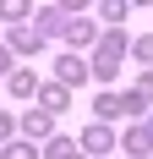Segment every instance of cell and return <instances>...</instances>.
Segmentation results:
<instances>
[{
  "mask_svg": "<svg viewBox=\"0 0 153 159\" xmlns=\"http://www.w3.org/2000/svg\"><path fill=\"white\" fill-rule=\"evenodd\" d=\"M60 77H66V82H82V77H88V66L76 61V55H66V61H60Z\"/></svg>",
  "mask_w": 153,
  "mask_h": 159,
  "instance_id": "cell-1",
  "label": "cell"
},
{
  "mask_svg": "<svg viewBox=\"0 0 153 159\" xmlns=\"http://www.w3.org/2000/svg\"><path fill=\"white\" fill-rule=\"evenodd\" d=\"M55 159H82V154H71L66 143H55Z\"/></svg>",
  "mask_w": 153,
  "mask_h": 159,
  "instance_id": "cell-2",
  "label": "cell"
}]
</instances>
